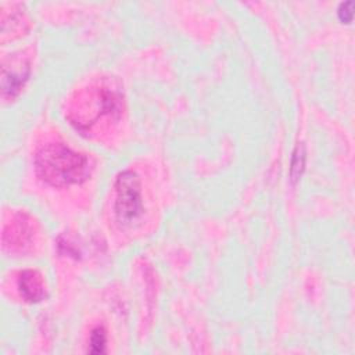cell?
I'll use <instances>...</instances> for the list:
<instances>
[{"mask_svg":"<svg viewBox=\"0 0 355 355\" xmlns=\"http://www.w3.org/2000/svg\"><path fill=\"white\" fill-rule=\"evenodd\" d=\"M122 110L123 96L119 87L111 79L100 78L76 92L65 118L80 135L92 136L98 125L110 126L118 122Z\"/></svg>","mask_w":355,"mask_h":355,"instance_id":"6da1fadb","label":"cell"},{"mask_svg":"<svg viewBox=\"0 0 355 355\" xmlns=\"http://www.w3.org/2000/svg\"><path fill=\"white\" fill-rule=\"evenodd\" d=\"M90 354H101L105 351V344H107V333L104 327L97 326L92 330L90 333Z\"/></svg>","mask_w":355,"mask_h":355,"instance_id":"ba28073f","label":"cell"},{"mask_svg":"<svg viewBox=\"0 0 355 355\" xmlns=\"http://www.w3.org/2000/svg\"><path fill=\"white\" fill-rule=\"evenodd\" d=\"M305 162H306L305 146L304 143H297L290 159V179L293 183H295L302 176L305 169Z\"/></svg>","mask_w":355,"mask_h":355,"instance_id":"52a82bcc","label":"cell"},{"mask_svg":"<svg viewBox=\"0 0 355 355\" xmlns=\"http://www.w3.org/2000/svg\"><path fill=\"white\" fill-rule=\"evenodd\" d=\"M18 290L21 297L29 304H36L46 298V287L43 277L35 269H25L19 272Z\"/></svg>","mask_w":355,"mask_h":355,"instance_id":"8992f818","label":"cell"},{"mask_svg":"<svg viewBox=\"0 0 355 355\" xmlns=\"http://www.w3.org/2000/svg\"><path fill=\"white\" fill-rule=\"evenodd\" d=\"M33 236V229L31 219L25 214H18L14 216L11 223L4 227L3 232V245L12 252L25 251Z\"/></svg>","mask_w":355,"mask_h":355,"instance_id":"5b68a950","label":"cell"},{"mask_svg":"<svg viewBox=\"0 0 355 355\" xmlns=\"http://www.w3.org/2000/svg\"><path fill=\"white\" fill-rule=\"evenodd\" d=\"M115 215L116 220L126 226L132 225L143 214L140 179L132 171H123L115 180Z\"/></svg>","mask_w":355,"mask_h":355,"instance_id":"3957f363","label":"cell"},{"mask_svg":"<svg viewBox=\"0 0 355 355\" xmlns=\"http://www.w3.org/2000/svg\"><path fill=\"white\" fill-rule=\"evenodd\" d=\"M36 175L49 186L80 184L90 176L89 158L62 143H49L35 155Z\"/></svg>","mask_w":355,"mask_h":355,"instance_id":"7a4b0ae2","label":"cell"},{"mask_svg":"<svg viewBox=\"0 0 355 355\" xmlns=\"http://www.w3.org/2000/svg\"><path fill=\"white\" fill-rule=\"evenodd\" d=\"M31 75V64L25 57H11L1 67V92L4 97H15Z\"/></svg>","mask_w":355,"mask_h":355,"instance_id":"277c9868","label":"cell"},{"mask_svg":"<svg viewBox=\"0 0 355 355\" xmlns=\"http://www.w3.org/2000/svg\"><path fill=\"white\" fill-rule=\"evenodd\" d=\"M354 8H355V3L352 0H348V1H344L338 6L337 8V15H338V19L343 22V24H349L354 18Z\"/></svg>","mask_w":355,"mask_h":355,"instance_id":"9c48e42d","label":"cell"}]
</instances>
